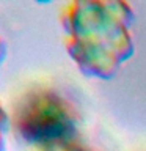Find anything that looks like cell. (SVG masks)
Instances as JSON below:
<instances>
[{"instance_id":"1","label":"cell","mask_w":146,"mask_h":151,"mask_svg":"<svg viewBox=\"0 0 146 151\" xmlns=\"http://www.w3.org/2000/svg\"><path fill=\"white\" fill-rule=\"evenodd\" d=\"M68 49L80 69L108 79L134 52L127 33L130 9L120 2H77L64 11Z\"/></svg>"},{"instance_id":"2","label":"cell","mask_w":146,"mask_h":151,"mask_svg":"<svg viewBox=\"0 0 146 151\" xmlns=\"http://www.w3.org/2000/svg\"><path fill=\"white\" fill-rule=\"evenodd\" d=\"M79 113L72 102L50 87H33L13 106V129L24 143L46 151L71 145L79 132Z\"/></svg>"},{"instance_id":"3","label":"cell","mask_w":146,"mask_h":151,"mask_svg":"<svg viewBox=\"0 0 146 151\" xmlns=\"http://www.w3.org/2000/svg\"><path fill=\"white\" fill-rule=\"evenodd\" d=\"M6 127H8V118H6V115H5V112L2 110V107H0V151H3V148H5L3 135H5Z\"/></svg>"},{"instance_id":"4","label":"cell","mask_w":146,"mask_h":151,"mask_svg":"<svg viewBox=\"0 0 146 151\" xmlns=\"http://www.w3.org/2000/svg\"><path fill=\"white\" fill-rule=\"evenodd\" d=\"M50 151H89L87 148L80 145H75V143H71V145H66V146H61V148H57V150H50Z\"/></svg>"},{"instance_id":"5","label":"cell","mask_w":146,"mask_h":151,"mask_svg":"<svg viewBox=\"0 0 146 151\" xmlns=\"http://www.w3.org/2000/svg\"><path fill=\"white\" fill-rule=\"evenodd\" d=\"M3 55H5V46H3V42L0 41V61H2Z\"/></svg>"}]
</instances>
